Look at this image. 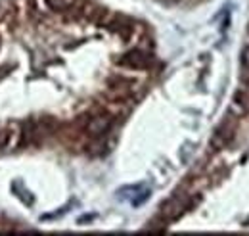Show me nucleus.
<instances>
[{"label": "nucleus", "instance_id": "f257e3e1", "mask_svg": "<svg viewBox=\"0 0 249 236\" xmlns=\"http://www.w3.org/2000/svg\"><path fill=\"white\" fill-rule=\"evenodd\" d=\"M111 123H113V116L102 108L100 112H96V114H92L90 118L87 119V123H85V133H87L90 138H102V137L111 129Z\"/></svg>", "mask_w": 249, "mask_h": 236}, {"label": "nucleus", "instance_id": "f03ea898", "mask_svg": "<svg viewBox=\"0 0 249 236\" xmlns=\"http://www.w3.org/2000/svg\"><path fill=\"white\" fill-rule=\"evenodd\" d=\"M188 198H190V194H184V196L175 194V196H171L167 202H163V206L159 209V217H161L165 223H171V221L178 219V217L186 211Z\"/></svg>", "mask_w": 249, "mask_h": 236}, {"label": "nucleus", "instance_id": "7ed1b4c3", "mask_svg": "<svg viewBox=\"0 0 249 236\" xmlns=\"http://www.w3.org/2000/svg\"><path fill=\"white\" fill-rule=\"evenodd\" d=\"M236 121H238V118L230 114L228 119H224V121L220 123V127L215 131V135H213V138H211V146L215 148V150H222V148L234 138V133H236Z\"/></svg>", "mask_w": 249, "mask_h": 236}, {"label": "nucleus", "instance_id": "20e7f679", "mask_svg": "<svg viewBox=\"0 0 249 236\" xmlns=\"http://www.w3.org/2000/svg\"><path fill=\"white\" fill-rule=\"evenodd\" d=\"M152 56L140 48H134V50H128L126 54H123L119 58V65L128 67V69H148L152 65Z\"/></svg>", "mask_w": 249, "mask_h": 236}, {"label": "nucleus", "instance_id": "39448f33", "mask_svg": "<svg viewBox=\"0 0 249 236\" xmlns=\"http://www.w3.org/2000/svg\"><path fill=\"white\" fill-rule=\"evenodd\" d=\"M230 114L240 119L242 116L249 114V89H242L236 92L232 104H230Z\"/></svg>", "mask_w": 249, "mask_h": 236}, {"label": "nucleus", "instance_id": "423d86ee", "mask_svg": "<svg viewBox=\"0 0 249 236\" xmlns=\"http://www.w3.org/2000/svg\"><path fill=\"white\" fill-rule=\"evenodd\" d=\"M44 2H46V6H48L50 10H54V12H69L71 8L77 6L79 0H44Z\"/></svg>", "mask_w": 249, "mask_h": 236}, {"label": "nucleus", "instance_id": "0eeeda50", "mask_svg": "<svg viewBox=\"0 0 249 236\" xmlns=\"http://www.w3.org/2000/svg\"><path fill=\"white\" fill-rule=\"evenodd\" d=\"M8 142H10V131L8 129H0V150L8 146Z\"/></svg>", "mask_w": 249, "mask_h": 236}, {"label": "nucleus", "instance_id": "6e6552de", "mask_svg": "<svg viewBox=\"0 0 249 236\" xmlns=\"http://www.w3.org/2000/svg\"><path fill=\"white\" fill-rule=\"evenodd\" d=\"M242 65H244L246 69H249V44L244 48V52H242Z\"/></svg>", "mask_w": 249, "mask_h": 236}]
</instances>
